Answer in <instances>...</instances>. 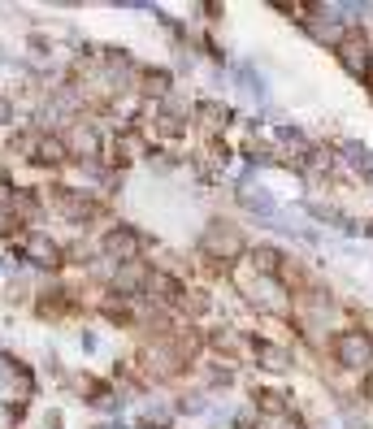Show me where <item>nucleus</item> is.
Returning <instances> with one entry per match:
<instances>
[{"instance_id":"nucleus-1","label":"nucleus","mask_w":373,"mask_h":429,"mask_svg":"<svg viewBox=\"0 0 373 429\" xmlns=\"http://www.w3.org/2000/svg\"><path fill=\"white\" fill-rule=\"evenodd\" d=\"M334 356H339V364L360 368V364H369V356H373V338H369V334H360V330L334 334Z\"/></svg>"},{"instance_id":"nucleus-2","label":"nucleus","mask_w":373,"mask_h":429,"mask_svg":"<svg viewBox=\"0 0 373 429\" xmlns=\"http://www.w3.org/2000/svg\"><path fill=\"white\" fill-rule=\"evenodd\" d=\"M243 291H247V295H252V304H256V308H265V312H274V316H278V312H287V295H282V286H278L274 278H247V282H243Z\"/></svg>"},{"instance_id":"nucleus-3","label":"nucleus","mask_w":373,"mask_h":429,"mask_svg":"<svg viewBox=\"0 0 373 429\" xmlns=\"http://www.w3.org/2000/svg\"><path fill=\"white\" fill-rule=\"evenodd\" d=\"M204 247H208L213 256H222V260H235V256L243 252V234H239L235 226H222V222H218V226H213V230H208V239H204Z\"/></svg>"},{"instance_id":"nucleus-4","label":"nucleus","mask_w":373,"mask_h":429,"mask_svg":"<svg viewBox=\"0 0 373 429\" xmlns=\"http://www.w3.org/2000/svg\"><path fill=\"white\" fill-rule=\"evenodd\" d=\"M339 61L347 66V70H364V61H369V39H364V31H347L343 39H339Z\"/></svg>"},{"instance_id":"nucleus-5","label":"nucleus","mask_w":373,"mask_h":429,"mask_svg":"<svg viewBox=\"0 0 373 429\" xmlns=\"http://www.w3.org/2000/svg\"><path fill=\"white\" fill-rule=\"evenodd\" d=\"M135 243H139V239H135V234H131L126 226H118V230H109V234L100 239L104 256H113L118 264H131V260H135Z\"/></svg>"},{"instance_id":"nucleus-6","label":"nucleus","mask_w":373,"mask_h":429,"mask_svg":"<svg viewBox=\"0 0 373 429\" xmlns=\"http://www.w3.org/2000/svg\"><path fill=\"white\" fill-rule=\"evenodd\" d=\"M252 351H256V364H265L270 373H287L291 368V356L278 343H252Z\"/></svg>"},{"instance_id":"nucleus-7","label":"nucleus","mask_w":373,"mask_h":429,"mask_svg":"<svg viewBox=\"0 0 373 429\" xmlns=\"http://www.w3.org/2000/svg\"><path fill=\"white\" fill-rule=\"evenodd\" d=\"M252 264L260 269V278H270V274H278V269H282V252H278V247H270V243H260V247L252 252Z\"/></svg>"},{"instance_id":"nucleus-8","label":"nucleus","mask_w":373,"mask_h":429,"mask_svg":"<svg viewBox=\"0 0 373 429\" xmlns=\"http://www.w3.org/2000/svg\"><path fill=\"white\" fill-rule=\"evenodd\" d=\"M26 256H31V260H39V264H57V260H61L57 243H52V239H44V234H35V239H31Z\"/></svg>"},{"instance_id":"nucleus-9","label":"nucleus","mask_w":373,"mask_h":429,"mask_svg":"<svg viewBox=\"0 0 373 429\" xmlns=\"http://www.w3.org/2000/svg\"><path fill=\"white\" fill-rule=\"evenodd\" d=\"M70 143H74V152H78V156H96V143H100V139H96V130H91V126H78V130L70 135Z\"/></svg>"},{"instance_id":"nucleus-10","label":"nucleus","mask_w":373,"mask_h":429,"mask_svg":"<svg viewBox=\"0 0 373 429\" xmlns=\"http://www.w3.org/2000/svg\"><path fill=\"white\" fill-rule=\"evenodd\" d=\"M143 91H148V95H165V91H170V74H165V70H148V74H143Z\"/></svg>"},{"instance_id":"nucleus-11","label":"nucleus","mask_w":373,"mask_h":429,"mask_svg":"<svg viewBox=\"0 0 373 429\" xmlns=\"http://www.w3.org/2000/svg\"><path fill=\"white\" fill-rule=\"evenodd\" d=\"M364 399L373 403V373H369V378H364Z\"/></svg>"},{"instance_id":"nucleus-12","label":"nucleus","mask_w":373,"mask_h":429,"mask_svg":"<svg viewBox=\"0 0 373 429\" xmlns=\"http://www.w3.org/2000/svg\"><path fill=\"white\" fill-rule=\"evenodd\" d=\"M0 118H5V100H0Z\"/></svg>"},{"instance_id":"nucleus-13","label":"nucleus","mask_w":373,"mask_h":429,"mask_svg":"<svg viewBox=\"0 0 373 429\" xmlns=\"http://www.w3.org/2000/svg\"><path fill=\"white\" fill-rule=\"evenodd\" d=\"M369 91H373V74H369Z\"/></svg>"}]
</instances>
